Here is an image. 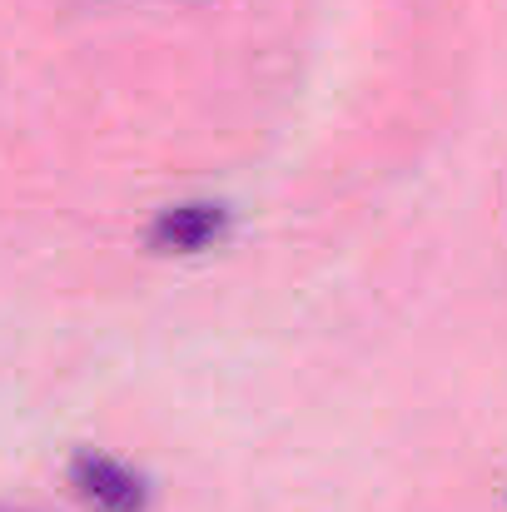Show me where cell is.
I'll use <instances>...</instances> for the list:
<instances>
[{"label":"cell","instance_id":"6da1fadb","mask_svg":"<svg viewBox=\"0 0 507 512\" xmlns=\"http://www.w3.org/2000/svg\"><path fill=\"white\" fill-rule=\"evenodd\" d=\"M70 488L95 512H150V478L95 448L70 458Z\"/></svg>","mask_w":507,"mask_h":512},{"label":"cell","instance_id":"7a4b0ae2","mask_svg":"<svg viewBox=\"0 0 507 512\" xmlns=\"http://www.w3.org/2000/svg\"><path fill=\"white\" fill-rule=\"evenodd\" d=\"M229 204L219 199H179V204H165L150 224V249L155 254H204L214 244L229 239Z\"/></svg>","mask_w":507,"mask_h":512},{"label":"cell","instance_id":"3957f363","mask_svg":"<svg viewBox=\"0 0 507 512\" xmlns=\"http://www.w3.org/2000/svg\"><path fill=\"white\" fill-rule=\"evenodd\" d=\"M0 512H10V508H0Z\"/></svg>","mask_w":507,"mask_h":512}]
</instances>
